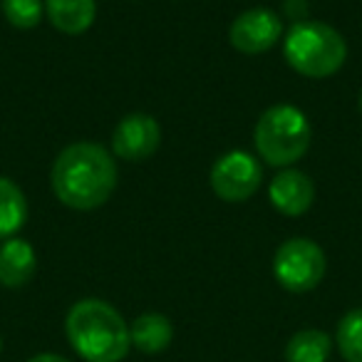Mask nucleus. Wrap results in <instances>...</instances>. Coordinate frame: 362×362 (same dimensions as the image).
Segmentation results:
<instances>
[{"label": "nucleus", "mask_w": 362, "mask_h": 362, "mask_svg": "<svg viewBox=\"0 0 362 362\" xmlns=\"http://www.w3.org/2000/svg\"><path fill=\"white\" fill-rule=\"evenodd\" d=\"M65 330L72 350L87 362H119L132 347L124 317L97 298H85L70 308Z\"/></svg>", "instance_id": "2"}, {"label": "nucleus", "mask_w": 362, "mask_h": 362, "mask_svg": "<svg viewBox=\"0 0 362 362\" xmlns=\"http://www.w3.org/2000/svg\"><path fill=\"white\" fill-rule=\"evenodd\" d=\"M45 0H3V13L8 23L21 30H30L42 21Z\"/></svg>", "instance_id": "16"}, {"label": "nucleus", "mask_w": 362, "mask_h": 362, "mask_svg": "<svg viewBox=\"0 0 362 362\" xmlns=\"http://www.w3.org/2000/svg\"><path fill=\"white\" fill-rule=\"evenodd\" d=\"M273 276L291 293L313 291L325 276V253L310 238H288L273 258Z\"/></svg>", "instance_id": "5"}, {"label": "nucleus", "mask_w": 362, "mask_h": 362, "mask_svg": "<svg viewBox=\"0 0 362 362\" xmlns=\"http://www.w3.org/2000/svg\"><path fill=\"white\" fill-rule=\"evenodd\" d=\"M50 184L55 197L75 211H92L117 189L115 156L95 141H77L57 154Z\"/></svg>", "instance_id": "1"}, {"label": "nucleus", "mask_w": 362, "mask_h": 362, "mask_svg": "<svg viewBox=\"0 0 362 362\" xmlns=\"http://www.w3.org/2000/svg\"><path fill=\"white\" fill-rule=\"evenodd\" d=\"M28 221V202L23 189L8 176H0V241L13 238Z\"/></svg>", "instance_id": "13"}, {"label": "nucleus", "mask_w": 362, "mask_h": 362, "mask_svg": "<svg viewBox=\"0 0 362 362\" xmlns=\"http://www.w3.org/2000/svg\"><path fill=\"white\" fill-rule=\"evenodd\" d=\"M0 352H3V337H0Z\"/></svg>", "instance_id": "18"}, {"label": "nucleus", "mask_w": 362, "mask_h": 362, "mask_svg": "<svg viewBox=\"0 0 362 362\" xmlns=\"http://www.w3.org/2000/svg\"><path fill=\"white\" fill-rule=\"evenodd\" d=\"M283 35L281 16L268 8H251L241 13L231 25V45L243 55H261L268 52Z\"/></svg>", "instance_id": "7"}, {"label": "nucleus", "mask_w": 362, "mask_h": 362, "mask_svg": "<svg viewBox=\"0 0 362 362\" xmlns=\"http://www.w3.org/2000/svg\"><path fill=\"white\" fill-rule=\"evenodd\" d=\"M28 362H70V360L62 355H55V352H40V355L30 357Z\"/></svg>", "instance_id": "17"}, {"label": "nucleus", "mask_w": 362, "mask_h": 362, "mask_svg": "<svg viewBox=\"0 0 362 362\" xmlns=\"http://www.w3.org/2000/svg\"><path fill=\"white\" fill-rule=\"evenodd\" d=\"M268 197L276 211L283 216H303L308 209L313 206L315 199V184L308 174L298 169H286L281 174L273 176L271 187H268Z\"/></svg>", "instance_id": "9"}, {"label": "nucleus", "mask_w": 362, "mask_h": 362, "mask_svg": "<svg viewBox=\"0 0 362 362\" xmlns=\"http://www.w3.org/2000/svg\"><path fill=\"white\" fill-rule=\"evenodd\" d=\"M283 55L288 65L303 77L322 80L345 65L347 45L345 37L327 23L303 21L291 28L283 42Z\"/></svg>", "instance_id": "3"}, {"label": "nucleus", "mask_w": 362, "mask_h": 362, "mask_svg": "<svg viewBox=\"0 0 362 362\" xmlns=\"http://www.w3.org/2000/svg\"><path fill=\"white\" fill-rule=\"evenodd\" d=\"M45 16L65 35H82L97 18L95 0H45Z\"/></svg>", "instance_id": "11"}, {"label": "nucleus", "mask_w": 362, "mask_h": 362, "mask_svg": "<svg viewBox=\"0 0 362 362\" xmlns=\"http://www.w3.org/2000/svg\"><path fill=\"white\" fill-rule=\"evenodd\" d=\"M261 161L248 151H228L218 156L211 169V189L221 202L238 204L251 199L261 189Z\"/></svg>", "instance_id": "6"}, {"label": "nucleus", "mask_w": 362, "mask_h": 362, "mask_svg": "<svg viewBox=\"0 0 362 362\" xmlns=\"http://www.w3.org/2000/svg\"><path fill=\"white\" fill-rule=\"evenodd\" d=\"M337 347L345 362H362V308L345 313L337 322Z\"/></svg>", "instance_id": "15"}, {"label": "nucleus", "mask_w": 362, "mask_h": 362, "mask_svg": "<svg viewBox=\"0 0 362 362\" xmlns=\"http://www.w3.org/2000/svg\"><path fill=\"white\" fill-rule=\"evenodd\" d=\"M37 268L35 248L23 238H6L0 243V286L23 288Z\"/></svg>", "instance_id": "10"}, {"label": "nucleus", "mask_w": 362, "mask_h": 362, "mask_svg": "<svg viewBox=\"0 0 362 362\" xmlns=\"http://www.w3.org/2000/svg\"><path fill=\"white\" fill-rule=\"evenodd\" d=\"M310 122L298 107L276 105L261 115L253 132L256 151L271 166H291L310 146Z\"/></svg>", "instance_id": "4"}, {"label": "nucleus", "mask_w": 362, "mask_h": 362, "mask_svg": "<svg viewBox=\"0 0 362 362\" xmlns=\"http://www.w3.org/2000/svg\"><path fill=\"white\" fill-rule=\"evenodd\" d=\"M360 112H362V95H360Z\"/></svg>", "instance_id": "19"}, {"label": "nucleus", "mask_w": 362, "mask_h": 362, "mask_svg": "<svg viewBox=\"0 0 362 362\" xmlns=\"http://www.w3.org/2000/svg\"><path fill=\"white\" fill-rule=\"evenodd\" d=\"M171 337H174V327L169 317L161 313H144L129 325L132 347H136L144 355L164 352L171 345Z\"/></svg>", "instance_id": "12"}, {"label": "nucleus", "mask_w": 362, "mask_h": 362, "mask_svg": "<svg viewBox=\"0 0 362 362\" xmlns=\"http://www.w3.org/2000/svg\"><path fill=\"white\" fill-rule=\"evenodd\" d=\"M332 352V340L322 330H300L288 340L286 360L288 362H327Z\"/></svg>", "instance_id": "14"}, {"label": "nucleus", "mask_w": 362, "mask_h": 362, "mask_svg": "<svg viewBox=\"0 0 362 362\" xmlns=\"http://www.w3.org/2000/svg\"><path fill=\"white\" fill-rule=\"evenodd\" d=\"M161 144V127L151 115H127L112 134L115 156L124 161H144L156 154Z\"/></svg>", "instance_id": "8"}]
</instances>
